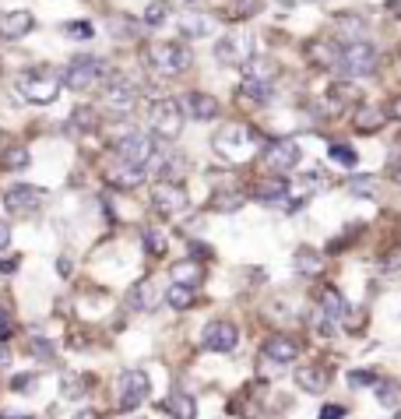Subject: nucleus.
I'll return each instance as SVG.
<instances>
[{
	"instance_id": "obj_58",
	"label": "nucleus",
	"mask_w": 401,
	"mask_h": 419,
	"mask_svg": "<svg viewBox=\"0 0 401 419\" xmlns=\"http://www.w3.org/2000/svg\"><path fill=\"white\" fill-rule=\"evenodd\" d=\"M394 180H398V183H401V163H398V166H394Z\"/></svg>"
},
{
	"instance_id": "obj_1",
	"label": "nucleus",
	"mask_w": 401,
	"mask_h": 419,
	"mask_svg": "<svg viewBox=\"0 0 401 419\" xmlns=\"http://www.w3.org/2000/svg\"><path fill=\"white\" fill-rule=\"evenodd\" d=\"M145 64H148L152 71L165 74V78H173V74L190 71L194 54H190L187 42H177V39H173V42H152V46L145 49Z\"/></svg>"
},
{
	"instance_id": "obj_44",
	"label": "nucleus",
	"mask_w": 401,
	"mask_h": 419,
	"mask_svg": "<svg viewBox=\"0 0 401 419\" xmlns=\"http://www.w3.org/2000/svg\"><path fill=\"white\" fill-rule=\"evenodd\" d=\"M60 388H64V395H67V398H78V395L85 391V381H81V377H74V374H64Z\"/></svg>"
},
{
	"instance_id": "obj_55",
	"label": "nucleus",
	"mask_w": 401,
	"mask_h": 419,
	"mask_svg": "<svg viewBox=\"0 0 401 419\" xmlns=\"http://www.w3.org/2000/svg\"><path fill=\"white\" fill-rule=\"evenodd\" d=\"M56 272L67 279V275H71V257H60V261H56Z\"/></svg>"
},
{
	"instance_id": "obj_16",
	"label": "nucleus",
	"mask_w": 401,
	"mask_h": 419,
	"mask_svg": "<svg viewBox=\"0 0 401 419\" xmlns=\"http://www.w3.org/2000/svg\"><path fill=\"white\" fill-rule=\"evenodd\" d=\"M180 110H187L190 120H215L222 113V102L208 92H187L183 102H180Z\"/></svg>"
},
{
	"instance_id": "obj_54",
	"label": "nucleus",
	"mask_w": 401,
	"mask_h": 419,
	"mask_svg": "<svg viewBox=\"0 0 401 419\" xmlns=\"http://www.w3.org/2000/svg\"><path fill=\"white\" fill-rule=\"evenodd\" d=\"M387 113H391L394 120H401V95H394V99H391V110H387Z\"/></svg>"
},
{
	"instance_id": "obj_4",
	"label": "nucleus",
	"mask_w": 401,
	"mask_h": 419,
	"mask_svg": "<svg viewBox=\"0 0 401 419\" xmlns=\"http://www.w3.org/2000/svg\"><path fill=\"white\" fill-rule=\"evenodd\" d=\"M117 159L124 163V166H134V170H152V163H155V155H158V145H155V138L152 134H145V131H131V134H124V138H117Z\"/></svg>"
},
{
	"instance_id": "obj_49",
	"label": "nucleus",
	"mask_w": 401,
	"mask_h": 419,
	"mask_svg": "<svg viewBox=\"0 0 401 419\" xmlns=\"http://www.w3.org/2000/svg\"><path fill=\"white\" fill-rule=\"evenodd\" d=\"M345 416V405H324L320 409V419H341Z\"/></svg>"
},
{
	"instance_id": "obj_38",
	"label": "nucleus",
	"mask_w": 401,
	"mask_h": 419,
	"mask_svg": "<svg viewBox=\"0 0 401 419\" xmlns=\"http://www.w3.org/2000/svg\"><path fill=\"white\" fill-rule=\"evenodd\" d=\"M327 155H331V163H338V166H345V170H352V166L359 163V155H356V148H349V145H331V148H327Z\"/></svg>"
},
{
	"instance_id": "obj_56",
	"label": "nucleus",
	"mask_w": 401,
	"mask_h": 419,
	"mask_svg": "<svg viewBox=\"0 0 401 419\" xmlns=\"http://www.w3.org/2000/svg\"><path fill=\"white\" fill-rule=\"evenodd\" d=\"M11 363V349L4 345V342H0V370H4V366Z\"/></svg>"
},
{
	"instance_id": "obj_34",
	"label": "nucleus",
	"mask_w": 401,
	"mask_h": 419,
	"mask_svg": "<svg viewBox=\"0 0 401 419\" xmlns=\"http://www.w3.org/2000/svg\"><path fill=\"white\" fill-rule=\"evenodd\" d=\"M211 208H215V212H222V215L240 212V208H243V194H240V190H218V194L211 197Z\"/></svg>"
},
{
	"instance_id": "obj_13",
	"label": "nucleus",
	"mask_w": 401,
	"mask_h": 419,
	"mask_svg": "<svg viewBox=\"0 0 401 419\" xmlns=\"http://www.w3.org/2000/svg\"><path fill=\"white\" fill-rule=\"evenodd\" d=\"M201 342H204L208 352H233L240 345V328L233 321H222V318L208 321L204 331H201Z\"/></svg>"
},
{
	"instance_id": "obj_40",
	"label": "nucleus",
	"mask_w": 401,
	"mask_h": 419,
	"mask_svg": "<svg viewBox=\"0 0 401 419\" xmlns=\"http://www.w3.org/2000/svg\"><path fill=\"white\" fill-rule=\"evenodd\" d=\"M165 18H169V8H165V4H148V8H145V18H141V22H145L148 28H158V25H162Z\"/></svg>"
},
{
	"instance_id": "obj_25",
	"label": "nucleus",
	"mask_w": 401,
	"mask_h": 419,
	"mask_svg": "<svg viewBox=\"0 0 401 419\" xmlns=\"http://www.w3.org/2000/svg\"><path fill=\"white\" fill-rule=\"evenodd\" d=\"M334 22H338V32H341V39H349L345 46H352V42H363V35H366V18H359V15H338Z\"/></svg>"
},
{
	"instance_id": "obj_45",
	"label": "nucleus",
	"mask_w": 401,
	"mask_h": 419,
	"mask_svg": "<svg viewBox=\"0 0 401 419\" xmlns=\"http://www.w3.org/2000/svg\"><path fill=\"white\" fill-rule=\"evenodd\" d=\"M64 32H67L71 39H92V25H88V22H67Z\"/></svg>"
},
{
	"instance_id": "obj_59",
	"label": "nucleus",
	"mask_w": 401,
	"mask_h": 419,
	"mask_svg": "<svg viewBox=\"0 0 401 419\" xmlns=\"http://www.w3.org/2000/svg\"><path fill=\"white\" fill-rule=\"evenodd\" d=\"M394 419H401V409H398V412H394Z\"/></svg>"
},
{
	"instance_id": "obj_10",
	"label": "nucleus",
	"mask_w": 401,
	"mask_h": 419,
	"mask_svg": "<svg viewBox=\"0 0 401 419\" xmlns=\"http://www.w3.org/2000/svg\"><path fill=\"white\" fill-rule=\"evenodd\" d=\"M42 201H46V190L42 187H32V183H15V187H8L4 190V204H8V212L11 215H35L39 208H42Z\"/></svg>"
},
{
	"instance_id": "obj_12",
	"label": "nucleus",
	"mask_w": 401,
	"mask_h": 419,
	"mask_svg": "<svg viewBox=\"0 0 401 419\" xmlns=\"http://www.w3.org/2000/svg\"><path fill=\"white\" fill-rule=\"evenodd\" d=\"M99 78H102V60H99V57H78V60H71L67 71L60 74V81H64L67 88H74V92L92 88Z\"/></svg>"
},
{
	"instance_id": "obj_35",
	"label": "nucleus",
	"mask_w": 401,
	"mask_h": 419,
	"mask_svg": "<svg viewBox=\"0 0 401 419\" xmlns=\"http://www.w3.org/2000/svg\"><path fill=\"white\" fill-rule=\"evenodd\" d=\"M194 299H197V289H187V286H177V282L165 293V303L173 310H187V306H194Z\"/></svg>"
},
{
	"instance_id": "obj_27",
	"label": "nucleus",
	"mask_w": 401,
	"mask_h": 419,
	"mask_svg": "<svg viewBox=\"0 0 401 419\" xmlns=\"http://www.w3.org/2000/svg\"><path fill=\"white\" fill-rule=\"evenodd\" d=\"M257 197H261L264 204L285 201V197H289V180H285V176H268V180H261V187H257Z\"/></svg>"
},
{
	"instance_id": "obj_30",
	"label": "nucleus",
	"mask_w": 401,
	"mask_h": 419,
	"mask_svg": "<svg viewBox=\"0 0 401 419\" xmlns=\"http://www.w3.org/2000/svg\"><path fill=\"white\" fill-rule=\"evenodd\" d=\"M296 272L300 275H320L324 272V261H320V254L313 247H300L296 250Z\"/></svg>"
},
{
	"instance_id": "obj_32",
	"label": "nucleus",
	"mask_w": 401,
	"mask_h": 419,
	"mask_svg": "<svg viewBox=\"0 0 401 419\" xmlns=\"http://www.w3.org/2000/svg\"><path fill=\"white\" fill-rule=\"evenodd\" d=\"M243 74H247V81H268V85H271V78L278 74V64L268 60V57H261V60L254 57V60L243 67Z\"/></svg>"
},
{
	"instance_id": "obj_18",
	"label": "nucleus",
	"mask_w": 401,
	"mask_h": 419,
	"mask_svg": "<svg viewBox=\"0 0 401 419\" xmlns=\"http://www.w3.org/2000/svg\"><path fill=\"white\" fill-rule=\"evenodd\" d=\"M261 352H264L268 359H275V363H293V359L300 356V345H296L289 335H271V338L261 345Z\"/></svg>"
},
{
	"instance_id": "obj_52",
	"label": "nucleus",
	"mask_w": 401,
	"mask_h": 419,
	"mask_svg": "<svg viewBox=\"0 0 401 419\" xmlns=\"http://www.w3.org/2000/svg\"><path fill=\"white\" fill-rule=\"evenodd\" d=\"M32 384H35V374H25V377H15V381H11L15 391H25V388H32Z\"/></svg>"
},
{
	"instance_id": "obj_22",
	"label": "nucleus",
	"mask_w": 401,
	"mask_h": 419,
	"mask_svg": "<svg viewBox=\"0 0 401 419\" xmlns=\"http://www.w3.org/2000/svg\"><path fill=\"white\" fill-rule=\"evenodd\" d=\"M173 282H177V286H187V289H197V286L204 282L201 261L187 257V261H180V265H173Z\"/></svg>"
},
{
	"instance_id": "obj_17",
	"label": "nucleus",
	"mask_w": 401,
	"mask_h": 419,
	"mask_svg": "<svg viewBox=\"0 0 401 419\" xmlns=\"http://www.w3.org/2000/svg\"><path fill=\"white\" fill-rule=\"evenodd\" d=\"M320 313L327 318V324H341L349 318V299H345V293H341L338 286H327L320 293Z\"/></svg>"
},
{
	"instance_id": "obj_60",
	"label": "nucleus",
	"mask_w": 401,
	"mask_h": 419,
	"mask_svg": "<svg viewBox=\"0 0 401 419\" xmlns=\"http://www.w3.org/2000/svg\"><path fill=\"white\" fill-rule=\"evenodd\" d=\"M0 313H4V310H0Z\"/></svg>"
},
{
	"instance_id": "obj_6",
	"label": "nucleus",
	"mask_w": 401,
	"mask_h": 419,
	"mask_svg": "<svg viewBox=\"0 0 401 419\" xmlns=\"http://www.w3.org/2000/svg\"><path fill=\"white\" fill-rule=\"evenodd\" d=\"M254 54H257V42L247 32H229L215 42V60L225 67H247L254 60Z\"/></svg>"
},
{
	"instance_id": "obj_5",
	"label": "nucleus",
	"mask_w": 401,
	"mask_h": 419,
	"mask_svg": "<svg viewBox=\"0 0 401 419\" xmlns=\"http://www.w3.org/2000/svg\"><path fill=\"white\" fill-rule=\"evenodd\" d=\"M148 127H152V138H165V141L180 138V131H183L180 102L177 99H155L152 110H148Z\"/></svg>"
},
{
	"instance_id": "obj_24",
	"label": "nucleus",
	"mask_w": 401,
	"mask_h": 419,
	"mask_svg": "<svg viewBox=\"0 0 401 419\" xmlns=\"http://www.w3.org/2000/svg\"><path fill=\"white\" fill-rule=\"evenodd\" d=\"M127 299H131V306H134V310H155L162 296H158V289H155V282H152V279H141V282L131 289V296H127Z\"/></svg>"
},
{
	"instance_id": "obj_50",
	"label": "nucleus",
	"mask_w": 401,
	"mask_h": 419,
	"mask_svg": "<svg viewBox=\"0 0 401 419\" xmlns=\"http://www.w3.org/2000/svg\"><path fill=\"white\" fill-rule=\"evenodd\" d=\"M11 331H15L11 318H8V313H0V342H8V338H11Z\"/></svg>"
},
{
	"instance_id": "obj_36",
	"label": "nucleus",
	"mask_w": 401,
	"mask_h": 419,
	"mask_svg": "<svg viewBox=\"0 0 401 419\" xmlns=\"http://www.w3.org/2000/svg\"><path fill=\"white\" fill-rule=\"evenodd\" d=\"M109 32L117 35V39H138L141 25H138V22H131L127 15H113V18H109Z\"/></svg>"
},
{
	"instance_id": "obj_37",
	"label": "nucleus",
	"mask_w": 401,
	"mask_h": 419,
	"mask_svg": "<svg viewBox=\"0 0 401 419\" xmlns=\"http://www.w3.org/2000/svg\"><path fill=\"white\" fill-rule=\"evenodd\" d=\"M243 95L250 102H261V106H268V102L275 99V88L268 81H243Z\"/></svg>"
},
{
	"instance_id": "obj_48",
	"label": "nucleus",
	"mask_w": 401,
	"mask_h": 419,
	"mask_svg": "<svg viewBox=\"0 0 401 419\" xmlns=\"http://www.w3.org/2000/svg\"><path fill=\"white\" fill-rule=\"evenodd\" d=\"M349 190H356V194H373V176H356V180H349Z\"/></svg>"
},
{
	"instance_id": "obj_57",
	"label": "nucleus",
	"mask_w": 401,
	"mask_h": 419,
	"mask_svg": "<svg viewBox=\"0 0 401 419\" xmlns=\"http://www.w3.org/2000/svg\"><path fill=\"white\" fill-rule=\"evenodd\" d=\"M74 419H102V416H99V412H95V409H81V412H78V416H74Z\"/></svg>"
},
{
	"instance_id": "obj_3",
	"label": "nucleus",
	"mask_w": 401,
	"mask_h": 419,
	"mask_svg": "<svg viewBox=\"0 0 401 419\" xmlns=\"http://www.w3.org/2000/svg\"><path fill=\"white\" fill-rule=\"evenodd\" d=\"M60 74L49 67H32L25 74H18V92L25 102H35V106H49V102L60 95Z\"/></svg>"
},
{
	"instance_id": "obj_29",
	"label": "nucleus",
	"mask_w": 401,
	"mask_h": 419,
	"mask_svg": "<svg viewBox=\"0 0 401 419\" xmlns=\"http://www.w3.org/2000/svg\"><path fill=\"white\" fill-rule=\"evenodd\" d=\"M352 99H356V88H352V85H331V88H327V99H324V106H327V113H341Z\"/></svg>"
},
{
	"instance_id": "obj_47",
	"label": "nucleus",
	"mask_w": 401,
	"mask_h": 419,
	"mask_svg": "<svg viewBox=\"0 0 401 419\" xmlns=\"http://www.w3.org/2000/svg\"><path fill=\"white\" fill-rule=\"evenodd\" d=\"M250 15H261V4H257V0H247V4H233V18H250Z\"/></svg>"
},
{
	"instance_id": "obj_23",
	"label": "nucleus",
	"mask_w": 401,
	"mask_h": 419,
	"mask_svg": "<svg viewBox=\"0 0 401 419\" xmlns=\"http://www.w3.org/2000/svg\"><path fill=\"white\" fill-rule=\"evenodd\" d=\"M296 384H300L306 395H320V391H327L331 377L320 370V366H300V370H296Z\"/></svg>"
},
{
	"instance_id": "obj_33",
	"label": "nucleus",
	"mask_w": 401,
	"mask_h": 419,
	"mask_svg": "<svg viewBox=\"0 0 401 419\" xmlns=\"http://www.w3.org/2000/svg\"><path fill=\"white\" fill-rule=\"evenodd\" d=\"M377 402L384 409H401V384L398 381H377Z\"/></svg>"
},
{
	"instance_id": "obj_41",
	"label": "nucleus",
	"mask_w": 401,
	"mask_h": 419,
	"mask_svg": "<svg viewBox=\"0 0 401 419\" xmlns=\"http://www.w3.org/2000/svg\"><path fill=\"white\" fill-rule=\"evenodd\" d=\"M141 240H145V250H148L152 257H162V254H165V236H162L158 229H148Z\"/></svg>"
},
{
	"instance_id": "obj_53",
	"label": "nucleus",
	"mask_w": 401,
	"mask_h": 419,
	"mask_svg": "<svg viewBox=\"0 0 401 419\" xmlns=\"http://www.w3.org/2000/svg\"><path fill=\"white\" fill-rule=\"evenodd\" d=\"M8 247H11V226L0 219V250H8Z\"/></svg>"
},
{
	"instance_id": "obj_7",
	"label": "nucleus",
	"mask_w": 401,
	"mask_h": 419,
	"mask_svg": "<svg viewBox=\"0 0 401 419\" xmlns=\"http://www.w3.org/2000/svg\"><path fill=\"white\" fill-rule=\"evenodd\" d=\"M338 71L345 78H366L377 71V49L363 39V42H352L338 54Z\"/></svg>"
},
{
	"instance_id": "obj_21",
	"label": "nucleus",
	"mask_w": 401,
	"mask_h": 419,
	"mask_svg": "<svg viewBox=\"0 0 401 419\" xmlns=\"http://www.w3.org/2000/svg\"><path fill=\"white\" fill-rule=\"evenodd\" d=\"M338 54H341V49H338L334 42H327V39L306 42V57H310V64H317V67H338Z\"/></svg>"
},
{
	"instance_id": "obj_51",
	"label": "nucleus",
	"mask_w": 401,
	"mask_h": 419,
	"mask_svg": "<svg viewBox=\"0 0 401 419\" xmlns=\"http://www.w3.org/2000/svg\"><path fill=\"white\" fill-rule=\"evenodd\" d=\"M18 272V257H0V275H11Z\"/></svg>"
},
{
	"instance_id": "obj_39",
	"label": "nucleus",
	"mask_w": 401,
	"mask_h": 419,
	"mask_svg": "<svg viewBox=\"0 0 401 419\" xmlns=\"http://www.w3.org/2000/svg\"><path fill=\"white\" fill-rule=\"evenodd\" d=\"M99 113L92 110V106H78L74 113H71V131H92L99 120H95Z\"/></svg>"
},
{
	"instance_id": "obj_42",
	"label": "nucleus",
	"mask_w": 401,
	"mask_h": 419,
	"mask_svg": "<svg viewBox=\"0 0 401 419\" xmlns=\"http://www.w3.org/2000/svg\"><path fill=\"white\" fill-rule=\"evenodd\" d=\"M4 166L8 170H25L28 166V148H8L4 151Z\"/></svg>"
},
{
	"instance_id": "obj_2",
	"label": "nucleus",
	"mask_w": 401,
	"mask_h": 419,
	"mask_svg": "<svg viewBox=\"0 0 401 419\" xmlns=\"http://www.w3.org/2000/svg\"><path fill=\"white\" fill-rule=\"evenodd\" d=\"M211 145H215V151L222 155V159H233V163H247L250 155L261 148L257 134L247 124H225V127H218L215 138H211Z\"/></svg>"
},
{
	"instance_id": "obj_14",
	"label": "nucleus",
	"mask_w": 401,
	"mask_h": 419,
	"mask_svg": "<svg viewBox=\"0 0 401 419\" xmlns=\"http://www.w3.org/2000/svg\"><path fill=\"white\" fill-rule=\"evenodd\" d=\"M327 187V176L324 173H303V176H296L293 183H289V197H285V212H300V208L317 194V190H324Z\"/></svg>"
},
{
	"instance_id": "obj_26",
	"label": "nucleus",
	"mask_w": 401,
	"mask_h": 419,
	"mask_svg": "<svg viewBox=\"0 0 401 419\" xmlns=\"http://www.w3.org/2000/svg\"><path fill=\"white\" fill-rule=\"evenodd\" d=\"M165 409H169V416H173V419H197V402L187 391H173V395H169V402H165Z\"/></svg>"
},
{
	"instance_id": "obj_31",
	"label": "nucleus",
	"mask_w": 401,
	"mask_h": 419,
	"mask_svg": "<svg viewBox=\"0 0 401 419\" xmlns=\"http://www.w3.org/2000/svg\"><path fill=\"white\" fill-rule=\"evenodd\" d=\"M145 176H148L145 170H134V166H124V163H120L117 170H109V183H113V187H124V190H127V187H138Z\"/></svg>"
},
{
	"instance_id": "obj_8",
	"label": "nucleus",
	"mask_w": 401,
	"mask_h": 419,
	"mask_svg": "<svg viewBox=\"0 0 401 419\" xmlns=\"http://www.w3.org/2000/svg\"><path fill=\"white\" fill-rule=\"evenodd\" d=\"M300 159H303V148H300L296 141H271V145L264 148V155H261V163H264L275 176H285V180H289V173L300 166Z\"/></svg>"
},
{
	"instance_id": "obj_15",
	"label": "nucleus",
	"mask_w": 401,
	"mask_h": 419,
	"mask_svg": "<svg viewBox=\"0 0 401 419\" xmlns=\"http://www.w3.org/2000/svg\"><path fill=\"white\" fill-rule=\"evenodd\" d=\"M102 102H106L113 113H131V110H134V102H138V88H134L127 78H117V81H109V85H106Z\"/></svg>"
},
{
	"instance_id": "obj_20",
	"label": "nucleus",
	"mask_w": 401,
	"mask_h": 419,
	"mask_svg": "<svg viewBox=\"0 0 401 419\" xmlns=\"http://www.w3.org/2000/svg\"><path fill=\"white\" fill-rule=\"evenodd\" d=\"M177 28H180V35L183 39H201V35H208L211 32V18L208 15H197V11H180V18H177Z\"/></svg>"
},
{
	"instance_id": "obj_19",
	"label": "nucleus",
	"mask_w": 401,
	"mask_h": 419,
	"mask_svg": "<svg viewBox=\"0 0 401 419\" xmlns=\"http://www.w3.org/2000/svg\"><path fill=\"white\" fill-rule=\"evenodd\" d=\"M32 25H35L32 11H11V15L0 18V35L4 39H25L32 32Z\"/></svg>"
},
{
	"instance_id": "obj_28",
	"label": "nucleus",
	"mask_w": 401,
	"mask_h": 419,
	"mask_svg": "<svg viewBox=\"0 0 401 419\" xmlns=\"http://www.w3.org/2000/svg\"><path fill=\"white\" fill-rule=\"evenodd\" d=\"M387 124V113L380 110V106H363L359 113H356V131L359 134H373V131H380Z\"/></svg>"
},
{
	"instance_id": "obj_46",
	"label": "nucleus",
	"mask_w": 401,
	"mask_h": 419,
	"mask_svg": "<svg viewBox=\"0 0 401 419\" xmlns=\"http://www.w3.org/2000/svg\"><path fill=\"white\" fill-rule=\"evenodd\" d=\"M28 352H32V356H39V359H53V345H49L46 338H32Z\"/></svg>"
},
{
	"instance_id": "obj_43",
	"label": "nucleus",
	"mask_w": 401,
	"mask_h": 419,
	"mask_svg": "<svg viewBox=\"0 0 401 419\" xmlns=\"http://www.w3.org/2000/svg\"><path fill=\"white\" fill-rule=\"evenodd\" d=\"M377 381H380V377H377L373 370H352V374H349V384H352V388H377Z\"/></svg>"
},
{
	"instance_id": "obj_9",
	"label": "nucleus",
	"mask_w": 401,
	"mask_h": 419,
	"mask_svg": "<svg viewBox=\"0 0 401 419\" xmlns=\"http://www.w3.org/2000/svg\"><path fill=\"white\" fill-rule=\"evenodd\" d=\"M148 395H152V381H148L145 370H127V374H120V384H117V405H120L124 412L138 409Z\"/></svg>"
},
{
	"instance_id": "obj_11",
	"label": "nucleus",
	"mask_w": 401,
	"mask_h": 419,
	"mask_svg": "<svg viewBox=\"0 0 401 419\" xmlns=\"http://www.w3.org/2000/svg\"><path fill=\"white\" fill-rule=\"evenodd\" d=\"M152 204H155V212L158 215H180L190 208V197L180 183H169V180H158L152 187Z\"/></svg>"
}]
</instances>
